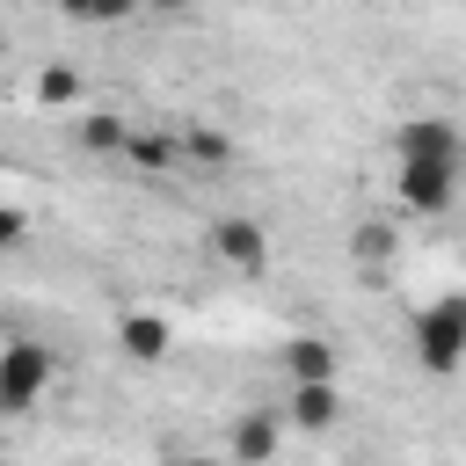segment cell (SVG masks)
Wrapping results in <instances>:
<instances>
[{"label":"cell","instance_id":"14","mask_svg":"<svg viewBox=\"0 0 466 466\" xmlns=\"http://www.w3.org/2000/svg\"><path fill=\"white\" fill-rule=\"evenodd\" d=\"M58 15L66 22H124V15H138V0H58Z\"/></svg>","mask_w":466,"mask_h":466},{"label":"cell","instance_id":"10","mask_svg":"<svg viewBox=\"0 0 466 466\" xmlns=\"http://www.w3.org/2000/svg\"><path fill=\"white\" fill-rule=\"evenodd\" d=\"M182 131H131V167H146V175H167V167H182Z\"/></svg>","mask_w":466,"mask_h":466},{"label":"cell","instance_id":"6","mask_svg":"<svg viewBox=\"0 0 466 466\" xmlns=\"http://www.w3.org/2000/svg\"><path fill=\"white\" fill-rule=\"evenodd\" d=\"M116 350H124L131 364H160V357L175 350V320H167V313H124V320H116Z\"/></svg>","mask_w":466,"mask_h":466},{"label":"cell","instance_id":"8","mask_svg":"<svg viewBox=\"0 0 466 466\" xmlns=\"http://www.w3.org/2000/svg\"><path fill=\"white\" fill-rule=\"evenodd\" d=\"M277 364H284L291 386H313V379H335V371H342V357H335L328 335H291V342L277 350Z\"/></svg>","mask_w":466,"mask_h":466},{"label":"cell","instance_id":"18","mask_svg":"<svg viewBox=\"0 0 466 466\" xmlns=\"http://www.w3.org/2000/svg\"><path fill=\"white\" fill-rule=\"evenodd\" d=\"M459 269H466V240H459Z\"/></svg>","mask_w":466,"mask_h":466},{"label":"cell","instance_id":"5","mask_svg":"<svg viewBox=\"0 0 466 466\" xmlns=\"http://www.w3.org/2000/svg\"><path fill=\"white\" fill-rule=\"evenodd\" d=\"M393 153L400 160H451V167H466V138H459L451 116H400Z\"/></svg>","mask_w":466,"mask_h":466},{"label":"cell","instance_id":"11","mask_svg":"<svg viewBox=\"0 0 466 466\" xmlns=\"http://www.w3.org/2000/svg\"><path fill=\"white\" fill-rule=\"evenodd\" d=\"M80 146H87V153H116V160H124V153H131V124H124L116 109H87V116H80Z\"/></svg>","mask_w":466,"mask_h":466},{"label":"cell","instance_id":"3","mask_svg":"<svg viewBox=\"0 0 466 466\" xmlns=\"http://www.w3.org/2000/svg\"><path fill=\"white\" fill-rule=\"evenodd\" d=\"M459 175H466V167H451V160H400V167H393V197H400V211L437 218V211H451Z\"/></svg>","mask_w":466,"mask_h":466},{"label":"cell","instance_id":"12","mask_svg":"<svg viewBox=\"0 0 466 466\" xmlns=\"http://www.w3.org/2000/svg\"><path fill=\"white\" fill-rule=\"evenodd\" d=\"M393 248H400V233H393L386 218H364V226L350 233V262H364V269H386Z\"/></svg>","mask_w":466,"mask_h":466},{"label":"cell","instance_id":"17","mask_svg":"<svg viewBox=\"0 0 466 466\" xmlns=\"http://www.w3.org/2000/svg\"><path fill=\"white\" fill-rule=\"evenodd\" d=\"M138 7H153V15H182V7H197V0H138Z\"/></svg>","mask_w":466,"mask_h":466},{"label":"cell","instance_id":"16","mask_svg":"<svg viewBox=\"0 0 466 466\" xmlns=\"http://www.w3.org/2000/svg\"><path fill=\"white\" fill-rule=\"evenodd\" d=\"M29 233V211L22 204H0V240H22Z\"/></svg>","mask_w":466,"mask_h":466},{"label":"cell","instance_id":"1","mask_svg":"<svg viewBox=\"0 0 466 466\" xmlns=\"http://www.w3.org/2000/svg\"><path fill=\"white\" fill-rule=\"evenodd\" d=\"M408 350H415V364H422L430 379H451V371H466V291H444V299H430V306L408 320Z\"/></svg>","mask_w":466,"mask_h":466},{"label":"cell","instance_id":"2","mask_svg":"<svg viewBox=\"0 0 466 466\" xmlns=\"http://www.w3.org/2000/svg\"><path fill=\"white\" fill-rule=\"evenodd\" d=\"M51 379H58V357H51L44 342L15 335V342L0 350V408H7V415H29V408L44 400Z\"/></svg>","mask_w":466,"mask_h":466},{"label":"cell","instance_id":"13","mask_svg":"<svg viewBox=\"0 0 466 466\" xmlns=\"http://www.w3.org/2000/svg\"><path fill=\"white\" fill-rule=\"evenodd\" d=\"M29 95H36L44 109H66V102H80V73H73V66H44V73L29 80Z\"/></svg>","mask_w":466,"mask_h":466},{"label":"cell","instance_id":"4","mask_svg":"<svg viewBox=\"0 0 466 466\" xmlns=\"http://www.w3.org/2000/svg\"><path fill=\"white\" fill-rule=\"evenodd\" d=\"M211 262L233 269V277H262L269 269V233L248 211H226V218H211Z\"/></svg>","mask_w":466,"mask_h":466},{"label":"cell","instance_id":"9","mask_svg":"<svg viewBox=\"0 0 466 466\" xmlns=\"http://www.w3.org/2000/svg\"><path fill=\"white\" fill-rule=\"evenodd\" d=\"M277 415H262V408H248V415H233V430H226V451H233V466H269L277 459Z\"/></svg>","mask_w":466,"mask_h":466},{"label":"cell","instance_id":"15","mask_svg":"<svg viewBox=\"0 0 466 466\" xmlns=\"http://www.w3.org/2000/svg\"><path fill=\"white\" fill-rule=\"evenodd\" d=\"M182 146H189L197 160H211V167H218V160H233V138H226V131H211V124H189V131H182Z\"/></svg>","mask_w":466,"mask_h":466},{"label":"cell","instance_id":"7","mask_svg":"<svg viewBox=\"0 0 466 466\" xmlns=\"http://www.w3.org/2000/svg\"><path fill=\"white\" fill-rule=\"evenodd\" d=\"M284 422H291V430H335V422H342V386H335V379L291 386V393H284Z\"/></svg>","mask_w":466,"mask_h":466}]
</instances>
